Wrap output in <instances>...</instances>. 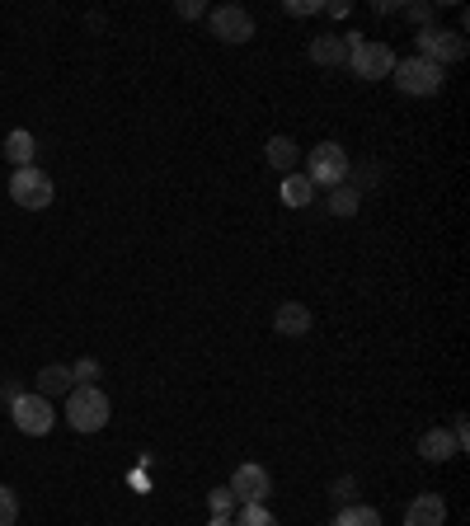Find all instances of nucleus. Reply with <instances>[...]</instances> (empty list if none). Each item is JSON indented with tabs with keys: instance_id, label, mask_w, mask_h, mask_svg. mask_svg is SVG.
<instances>
[{
	"instance_id": "27",
	"label": "nucleus",
	"mask_w": 470,
	"mask_h": 526,
	"mask_svg": "<svg viewBox=\"0 0 470 526\" xmlns=\"http://www.w3.org/2000/svg\"><path fill=\"white\" fill-rule=\"evenodd\" d=\"M329 494L339 498V503H353V494H358V480H353V475H339V480H334V489H329Z\"/></svg>"
},
{
	"instance_id": "22",
	"label": "nucleus",
	"mask_w": 470,
	"mask_h": 526,
	"mask_svg": "<svg viewBox=\"0 0 470 526\" xmlns=\"http://www.w3.org/2000/svg\"><path fill=\"white\" fill-rule=\"evenodd\" d=\"M71 386H99V362L94 357H80L71 367Z\"/></svg>"
},
{
	"instance_id": "25",
	"label": "nucleus",
	"mask_w": 470,
	"mask_h": 526,
	"mask_svg": "<svg viewBox=\"0 0 470 526\" xmlns=\"http://www.w3.org/2000/svg\"><path fill=\"white\" fill-rule=\"evenodd\" d=\"M405 19L419 24V29H433V5H428V0H414V5H405Z\"/></svg>"
},
{
	"instance_id": "23",
	"label": "nucleus",
	"mask_w": 470,
	"mask_h": 526,
	"mask_svg": "<svg viewBox=\"0 0 470 526\" xmlns=\"http://www.w3.org/2000/svg\"><path fill=\"white\" fill-rule=\"evenodd\" d=\"M19 522V494L0 484V526H15Z\"/></svg>"
},
{
	"instance_id": "29",
	"label": "nucleus",
	"mask_w": 470,
	"mask_h": 526,
	"mask_svg": "<svg viewBox=\"0 0 470 526\" xmlns=\"http://www.w3.org/2000/svg\"><path fill=\"white\" fill-rule=\"evenodd\" d=\"M203 15H207L203 0H179V19H203Z\"/></svg>"
},
{
	"instance_id": "16",
	"label": "nucleus",
	"mask_w": 470,
	"mask_h": 526,
	"mask_svg": "<svg viewBox=\"0 0 470 526\" xmlns=\"http://www.w3.org/2000/svg\"><path fill=\"white\" fill-rule=\"evenodd\" d=\"M5 155H10V165H15V170H29L33 155H38V141H33V132H24V127H19V132H10V137H5Z\"/></svg>"
},
{
	"instance_id": "6",
	"label": "nucleus",
	"mask_w": 470,
	"mask_h": 526,
	"mask_svg": "<svg viewBox=\"0 0 470 526\" xmlns=\"http://www.w3.org/2000/svg\"><path fill=\"white\" fill-rule=\"evenodd\" d=\"M10 198H15L24 212H43V207H52L57 188H52V179H47L38 165H29V170L10 174Z\"/></svg>"
},
{
	"instance_id": "21",
	"label": "nucleus",
	"mask_w": 470,
	"mask_h": 526,
	"mask_svg": "<svg viewBox=\"0 0 470 526\" xmlns=\"http://www.w3.org/2000/svg\"><path fill=\"white\" fill-rule=\"evenodd\" d=\"M207 508H212V517H231L240 503H235V494L221 484V489H207Z\"/></svg>"
},
{
	"instance_id": "17",
	"label": "nucleus",
	"mask_w": 470,
	"mask_h": 526,
	"mask_svg": "<svg viewBox=\"0 0 470 526\" xmlns=\"http://www.w3.org/2000/svg\"><path fill=\"white\" fill-rule=\"evenodd\" d=\"M278 198L287 202V207H311V198H315V184H311V179H306V174H282Z\"/></svg>"
},
{
	"instance_id": "4",
	"label": "nucleus",
	"mask_w": 470,
	"mask_h": 526,
	"mask_svg": "<svg viewBox=\"0 0 470 526\" xmlns=\"http://www.w3.org/2000/svg\"><path fill=\"white\" fill-rule=\"evenodd\" d=\"M391 80L400 85V94H414V99H428V94H438L442 85H447L442 66L423 62V57H405V62H395Z\"/></svg>"
},
{
	"instance_id": "7",
	"label": "nucleus",
	"mask_w": 470,
	"mask_h": 526,
	"mask_svg": "<svg viewBox=\"0 0 470 526\" xmlns=\"http://www.w3.org/2000/svg\"><path fill=\"white\" fill-rule=\"evenodd\" d=\"M10 418H15V428L24 437H47L52 433V423H57V414H52V400H43L38 390H24L15 404H10Z\"/></svg>"
},
{
	"instance_id": "1",
	"label": "nucleus",
	"mask_w": 470,
	"mask_h": 526,
	"mask_svg": "<svg viewBox=\"0 0 470 526\" xmlns=\"http://www.w3.org/2000/svg\"><path fill=\"white\" fill-rule=\"evenodd\" d=\"M344 52H348L344 66L358 80H367V85H372V80H386L395 71V52H391V47H386V43H367L362 33H344Z\"/></svg>"
},
{
	"instance_id": "15",
	"label": "nucleus",
	"mask_w": 470,
	"mask_h": 526,
	"mask_svg": "<svg viewBox=\"0 0 470 526\" xmlns=\"http://www.w3.org/2000/svg\"><path fill=\"white\" fill-rule=\"evenodd\" d=\"M311 62L315 66H344L348 62L344 33H320V38H311Z\"/></svg>"
},
{
	"instance_id": "19",
	"label": "nucleus",
	"mask_w": 470,
	"mask_h": 526,
	"mask_svg": "<svg viewBox=\"0 0 470 526\" xmlns=\"http://www.w3.org/2000/svg\"><path fill=\"white\" fill-rule=\"evenodd\" d=\"M334 526H381V512L367 508V503H344L339 517H334Z\"/></svg>"
},
{
	"instance_id": "24",
	"label": "nucleus",
	"mask_w": 470,
	"mask_h": 526,
	"mask_svg": "<svg viewBox=\"0 0 470 526\" xmlns=\"http://www.w3.org/2000/svg\"><path fill=\"white\" fill-rule=\"evenodd\" d=\"M376 179H381V170H376V165H362V170H348L344 184H348V188H358V193H367V188H372Z\"/></svg>"
},
{
	"instance_id": "20",
	"label": "nucleus",
	"mask_w": 470,
	"mask_h": 526,
	"mask_svg": "<svg viewBox=\"0 0 470 526\" xmlns=\"http://www.w3.org/2000/svg\"><path fill=\"white\" fill-rule=\"evenodd\" d=\"M231 522L235 526H278V517L268 512V503H240Z\"/></svg>"
},
{
	"instance_id": "30",
	"label": "nucleus",
	"mask_w": 470,
	"mask_h": 526,
	"mask_svg": "<svg viewBox=\"0 0 470 526\" xmlns=\"http://www.w3.org/2000/svg\"><path fill=\"white\" fill-rule=\"evenodd\" d=\"M207 526H235V522H231V517H212V522H207Z\"/></svg>"
},
{
	"instance_id": "28",
	"label": "nucleus",
	"mask_w": 470,
	"mask_h": 526,
	"mask_svg": "<svg viewBox=\"0 0 470 526\" xmlns=\"http://www.w3.org/2000/svg\"><path fill=\"white\" fill-rule=\"evenodd\" d=\"M19 395H24V381H15V376H10V381H0V404H5V409H10Z\"/></svg>"
},
{
	"instance_id": "9",
	"label": "nucleus",
	"mask_w": 470,
	"mask_h": 526,
	"mask_svg": "<svg viewBox=\"0 0 470 526\" xmlns=\"http://www.w3.org/2000/svg\"><path fill=\"white\" fill-rule=\"evenodd\" d=\"M226 489L235 494V503H268V498H273V475H268L264 465L245 461L231 475V484H226Z\"/></svg>"
},
{
	"instance_id": "26",
	"label": "nucleus",
	"mask_w": 470,
	"mask_h": 526,
	"mask_svg": "<svg viewBox=\"0 0 470 526\" xmlns=\"http://www.w3.org/2000/svg\"><path fill=\"white\" fill-rule=\"evenodd\" d=\"M282 10H287V15H297V19H306V15H320L325 5H320V0H287Z\"/></svg>"
},
{
	"instance_id": "10",
	"label": "nucleus",
	"mask_w": 470,
	"mask_h": 526,
	"mask_svg": "<svg viewBox=\"0 0 470 526\" xmlns=\"http://www.w3.org/2000/svg\"><path fill=\"white\" fill-rule=\"evenodd\" d=\"M311 310H306V301H282L278 315H273V329H278L282 339H306L311 334Z\"/></svg>"
},
{
	"instance_id": "2",
	"label": "nucleus",
	"mask_w": 470,
	"mask_h": 526,
	"mask_svg": "<svg viewBox=\"0 0 470 526\" xmlns=\"http://www.w3.org/2000/svg\"><path fill=\"white\" fill-rule=\"evenodd\" d=\"M109 418H113L109 395H104L99 386H76L71 395H66V423H71L76 433H99Z\"/></svg>"
},
{
	"instance_id": "18",
	"label": "nucleus",
	"mask_w": 470,
	"mask_h": 526,
	"mask_svg": "<svg viewBox=\"0 0 470 526\" xmlns=\"http://www.w3.org/2000/svg\"><path fill=\"white\" fill-rule=\"evenodd\" d=\"M358 207H362V193L358 188H329V217H358Z\"/></svg>"
},
{
	"instance_id": "5",
	"label": "nucleus",
	"mask_w": 470,
	"mask_h": 526,
	"mask_svg": "<svg viewBox=\"0 0 470 526\" xmlns=\"http://www.w3.org/2000/svg\"><path fill=\"white\" fill-rule=\"evenodd\" d=\"M419 57L447 71L452 62L466 57V33L461 29H438V24H433V29H419Z\"/></svg>"
},
{
	"instance_id": "14",
	"label": "nucleus",
	"mask_w": 470,
	"mask_h": 526,
	"mask_svg": "<svg viewBox=\"0 0 470 526\" xmlns=\"http://www.w3.org/2000/svg\"><path fill=\"white\" fill-rule=\"evenodd\" d=\"M264 155H268V165L278 174H297V160H301V146L292 137H268V146H264Z\"/></svg>"
},
{
	"instance_id": "3",
	"label": "nucleus",
	"mask_w": 470,
	"mask_h": 526,
	"mask_svg": "<svg viewBox=\"0 0 470 526\" xmlns=\"http://www.w3.org/2000/svg\"><path fill=\"white\" fill-rule=\"evenodd\" d=\"M348 151L339 146V141H320L315 151H306V179H311L315 188H339L348 179Z\"/></svg>"
},
{
	"instance_id": "8",
	"label": "nucleus",
	"mask_w": 470,
	"mask_h": 526,
	"mask_svg": "<svg viewBox=\"0 0 470 526\" xmlns=\"http://www.w3.org/2000/svg\"><path fill=\"white\" fill-rule=\"evenodd\" d=\"M207 24H212V38H221L231 47L254 38V15L245 5H217V10H207Z\"/></svg>"
},
{
	"instance_id": "12",
	"label": "nucleus",
	"mask_w": 470,
	"mask_h": 526,
	"mask_svg": "<svg viewBox=\"0 0 470 526\" xmlns=\"http://www.w3.org/2000/svg\"><path fill=\"white\" fill-rule=\"evenodd\" d=\"M419 456L423 461H452V456H461V447H456V433L452 428H428V433L419 437Z\"/></svg>"
},
{
	"instance_id": "11",
	"label": "nucleus",
	"mask_w": 470,
	"mask_h": 526,
	"mask_svg": "<svg viewBox=\"0 0 470 526\" xmlns=\"http://www.w3.org/2000/svg\"><path fill=\"white\" fill-rule=\"evenodd\" d=\"M405 526H447V498L442 494H419L405 512Z\"/></svg>"
},
{
	"instance_id": "13",
	"label": "nucleus",
	"mask_w": 470,
	"mask_h": 526,
	"mask_svg": "<svg viewBox=\"0 0 470 526\" xmlns=\"http://www.w3.org/2000/svg\"><path fill=\"white\" fill-rule=\"evenodd\" d=\"M33 390L43 395V400H57V395H71V367H62V362H47L43 372L33 376Z\"/></svg>"
}]
</instances>
